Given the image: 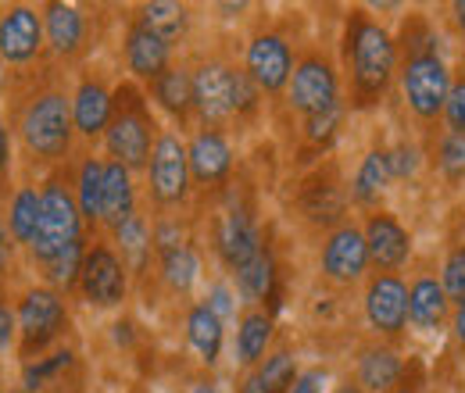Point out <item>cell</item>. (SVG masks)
Returning <instances> with one entry per match:
<instances>
[{
    "instance_id": "obj_21",
    "label": "cell",
    "mask_w": 465,
    "mask_h": 393,
    "mask_svg": "<svg viewBox=\"0 0 465 393\" xmlns=\"http://www.w3.org/2000/svg\"><path fill=\"white\" fill-rule=\"evenodd\" d=\"M405 365L391 347H365L358 358V387L365 393H394Z\"/></svg>"
},
{
    "instance_id": "obj_6",
    "label": "cell",
    "mask_w": 465,
    "mask_h": 393,
    "mask_svg": "<svg viewBox=\"0 0 465 393\" xmlns=\"http://www.w3.org/2000/svg\"><path fill=\"white\" fill-rule=\"evenodd\" d=\"M190 190V158L183 140L173 133H162L151 151V193L158 204H183Z\"/></svg>"
},
{
    "instance_id": "obj_52",
    "label": "cell",
    "mask_w": 465,
    "mask_h": 393,
    "mask_svg": "<svg viewBox=\"0 0 465 393\" xmlns=\"http://www.w3.org/2000/svg\"><path fill=\"white\" fill-rule=\"evenodd\" d=\"M193 393H219V390H215V387H197Z\"/></svg>"
},
{
    "instance_id": "obj_15",
    "label": "cell",
    "mask_w": 465,
    "mask_h": 393,
    "mask_svg": "<svg viewBox=\"0 0 465 393\" xmlns=\"http://www.w3.org/2000/svg\"><path fill=\"white\" fill-rule=\"evenodd\" d=\"M361 232H365V243H369V261H376L383 272H394V269H401L408 261L411 236H408V229L394 215H387V211L369 215V222H365Z\"/></svg>"
},
{
    "instance_id": "obj_46",
    "label": "cell",
    "mask_w": 465,
    "mask_h": 393,
    "mask_svg": "<svg viewBox=\"0 0 465 393\" xmlns=\"http://www.w3.org/2000/svg\"><path fill=\"white\" fill-rule=\"evenodd\" d=\"M11 333H15V315H11V311L0 304V350L11 343Z\"/></svg>"
},
{
    "instance_id": "obj_17",
    "label": "cell",
    "mask_w": 465,
    "mask_h": 393,
    "mask_svg": "<svg viewBox=\"0 0 465 393\" xmlns=\"http://www.w3.org/2000/svg\"><path fill=\"white\" fill-rule=\"evenodd\" d=\"M44 44V22L33 7H11L0 18V57L4 61H29Z\"/></svg>"
},
{
    "instance_id": "obj_40",
    "label": "cell",
    "mask_w": 465,
    "mask_h": 393,
    "mask_svg": "<svg viewBox=\"0 0 465 393\" xmlns=\"http://www.w3.org/2000/svg\"><path fill=\"white\" fill-rule=\"evenodd\" d=\"M258 108V86L247 72L232 68V112L236 114H251Z\"/></svg>"
},
{
    "instance_id": "obj_8",
    "label": "cell",
    "mask_w": 465,
    "mask_h": 393,
    "mask_svg": "<svg viewBox=\"0 0 465 393\" xmlns=\"http://www.w3.org/2000/svg\"><path fill=\"white\" fill-rule=\"evenodd\" d=\"M68 315H64V304H61L58 293L51 290H33L25 293L22 308H18V329H22V354L29 358L33 350L47 347L51 339L64 329Z\"/></svg>"
},
{
    "instance_id": "obj_29",
    "label": "cell",
    "mask_w": 465,
    "mask_h": 393,
    "mask_svg": "<svg viewBox=\"0 0 465 393\" xmlns=\"http://www.w3.org/2000/svg\"><path fill=\"white\" fill-rule=\"evenodd\" d=\"M301 208H304V215L312 219V222H341L344 219V193H341V186L337 182H322V179H315V182H308V190H304V197H301Z\"/></svg>"
},
{
    "instance_id": "obj_53",
    "label": "cell",
    "mask_w": 465,
    "mask_h": 393,
    "mask_svg": "<svg viewBox=\"0 0 465 393\" xmlns=\"http://www.w3.org/2000/svg\"><path fill=\"white\" fill-rule=\"evenodd\" d=\"M394 393H415V390H394Z\"/></svg>"
},
{
    "instance_id": "obj_12",
    "label": "cell",
    "mask_w": 465,
    "mask_h": 393,
    "mask_svg": "<svg viewBox=\"0 0 465 393\" xmlns=\"http://www.w3.org/2000/svg\"><path fill=\"white\" fill-rule=\"evenodd\" d=\"M247 75L254 79L258 90H269V93L291 86L293 57H291L287 40L276 36V33H262V36H254L251 47H247Z\"/></svg>"
},
{
    "instance_id": "obj_39",
    "label": "cell",
    "mask_w": 465,
    "mask_h": 393,
    "mask_svg": "<svg viewBox=\"0 0 465 393\" xmlns=\"http://www.w3.org/2000/svg\"><path fill=\"white\" fill-rule=\"evenodd\" d=\"M341 118H344V108H341V104H333V108H326V112L312 114V118H304V136H308L312 143H326V140H333V133H337Z\"/></svg>"
},
{
    "instance_id": "obj_27",
    "label": "cell",
    "mask_w": 465,
    "mask_h": 393,
    "mask_svg": "<svg viewBox=\"0 0 465 393\" xmlns=\"http://www.w3.org/2000/svg\"><path fill=\"white\" fill-rule=\"evenodd\" d=\"M151 90H154V101L169 114H175V118H186L190 108H193V75H186L183 68L162 72L151 83Z\"/></svg>"
},
{
    "instance_id": "obj_33",
    "label": "cell",
    "mask_w": 465,
    "mask_h": 393,
    "mask_svg": "<svg viewBox=\"0 0 465 393\" xmlns=\"http://www.w3.org/2000/svg\"><path fill=\"white\" fill-rule=\"evenodd\" d=\"M197 272H201V265H197V254H193L190 243L162 251V276H165V282L173 286L175 293H186L197 280Z\"/></svg>"
},
{
    "instance_id": "obj_22",
    "label": "cell",
    "mask_w": 465,
    "mask_h": 393,
    "mask_svg": "<svg viewBox=\"0 0 465 393\" xmlns=\"http://www.w3.org/2000/svg\"><path fill=\"white\" fill-rule=\"evenodd\" d=\"M44 25H47V40L58 54H75L86 36V22L72 4H47Z\"/></svg>"
},
{
    "instance_id": "obj_9",
    "label": "cell",
    "mask_w": 465,
    "mask_h": 393,
    "mask_svg": "<svg viewBox=\"0 0 465 393\" xmlns=\"http://www.w3.org/2000/svg\"><path fill=\"white\" fill-rule=\"evenodd\" d=\"M79 286H83V297L94 304V308H115L125 297V265L118 261V254L112 247L97 243L94 251H86V261H83V272H79Z\"/></svg>"
},
{
    "instance_id": "obj_26",
    "label": "cell",
    "mask_w": 465,
    "mask_h": 393,
    "mask_svg": "<svg viewBox=\"0 0 465 393\" xmlns=\"http://www.w3.org/2000/svg\"><path fill=\"white\" fill-rule=\"evenodd\" d=\"M297 379V361H293L291 350H280L272 358H265L262 368H254L243 383L240 393H287Z\"/></svg>"
},
{
    "instance_id": "obj_19",
    "label": "cell",
    "mask_w": 465,
    "mask_h": 393,
    "mask_svg": "<svg viewBox=\"0 0 465 393\" xmlns=\"http://www.w3.org/2000/svg\"><path fill=\"white\" fill-rule=\"evenodd\" d=\"M112 118H115V101H112V93H108L101 83H90V79H86V83L75 90V97H72V122H75V129H79L83 136H101V133H108Z\"/></svg>"
},
{
    "instance_id": "obj_24",
    "label": "cell",
    "mask_w": 465,
    "mask_h": 393,
    "mask_svg": "<svg viewBox=\"0 0 465 393\" xmlns=\"http://www.w3.org/2000/svg\"><path fill=\"white\" fill-rule=\"evenodd\" d=\"M133 215V179L129 169L108 162L104 165V197H101V222L122 225Z\"/></svg>"
},
{
    "instance_id": "obj_25",
    "label": "cell",
    "mask_w": 465,
    "mask_h": 393,
    "mask_svg": "<svg viewBox=\"0 0 465 393\" xmlns=\"http://www.w3.org/2000/svg\"><path fill=\"white\" fill-rule=\"evenodd\" d=\"M186 337H190V347L201 354V361H208V365L219 361V350H223V319L208 304H197L186 315Z\"/></svg>"
},
{
    "instance_id": "obj_23",
    "label": "cell",
    "mask_w": 465,
    "mask_h": 393,
    "mask_svg": "<svg viewBox=\"0 0 465 393\" xmlns=\"http://www.w3.org/2000/svg\"><path fill=\"white\" fill-rule=\"evenodd\" d=\"M391 179H394V175H391V165H387V151H369V154L361 158V165H358L354 182H351V197H354V204H361V208H376Z\"/></svg>"
},
{
    "instance_id": "obj_13",
    "label": "cell",
    "mask_w": 465,
    "mask_h": 393,
    "mask_svg": "<svg viewBox=\"0 0 465 393\" xmlns=\"http://www.w3.org/2000/svg\"><path fill=\"white\" fill-rule=\"evenodd\" d=\"M215 247L232 272H240L243 265H251L262 254V232L243 208H230L215 225Z\"/></svg>"
},
{
    "instance_id": "obj_50",
    "label": "cell",
    "mask_w": 465,
    "mask_h": 393,
    "mask_svg": "<svg viewBox=\"0 0 465 393\" xmlns=\"http://www.w3.org/2000/svg\"><path fill=\"white\" fill-rule=\"evenodd\" d=\"M451 11H455V25H459V29L465 33V0H459V4L451 7Z\"/></svg>"
},
{
    "instance_id": "obj_20",
    "label": "cell",
    "mask_w": 465,
    "mask_h": 393,
    "mask_svg": "<svg viewBox=\"0 0 465 393\" xmlns=\"http://www.w3.org/2000/svg\"><path fill=\"white\" fill-rule=\"evenodd\" d=\"M125 64L133 75L154 83L162 72H169V44L136 22L129 29V40H125Z\"/></svg>"
},
{
    "instance_id": "obj_11",
    "label": "cell",
    "mask_w": 465,
    "mask_h": 393,
    "mask_svg": "<svg viewBox=\"0 0 465 393\" xmlns=\"http://www.w3.org/2000/svg\"><path fill=\"white\" fill-rule=\"evenodd\" d=\"M369 269V243L358 225H337L322 247V276L333 282H358Z\"/></svg>"
},
{
    "instance_id": "obj_34",
    "label": "cell",
    "mask_w": 465,
    "mask_h": 393,
    "mask_svg": "<svg viewBox=\"0 0 465 393\" xmlns=\"http://www.w3.org/2000/svg\"><path fill=\"white\" fill-rule=\"evenodd\" d=\"M7 225H11V236L18 243H33L36 225H40V193L36 190H18L15 193L11 211H7Z\"/></svg>"
},
{
    "instance_id": "obj_42",
    "label": "cell",
    "mask_w": 465,
    "mask_h": 393,
    "mask_svg": "<svg viewBox=\"0 0 465 393\" xmlns=\"http://www.w3.org/2000/svg\"><path fill=\"white\" fill-rule=\"evenodd\" d=\"M68 361H72V354H68V350H58L54 358H47V361H40V365H29V368H25V390L44 387V379H51L54 372L68 368Z\"/></svg>"
},
{
    "instance_id": "obj_7",
    "label": "cell",
    "mask_w": 465,
    "mask_h": 393,
    "mask_svg": "<svg viewBox=\"0 0 465 393\" xmlns=\"http://www.w3.org/2000/svg\"><path fill=\"white\" fill-rule=\"evenodd\" d=\"M104 136H108V151L115 154L118 165H125V169H140V165H147L154 125H151V118H147V112H143L140 101L122 104Z\"/></svg>"
},
{
    "instance_id": "obj_37",
    "label": "cell",
    "mask_w": 465,
    "mask_h": 393,
    "mask_svg": "<svg viewBox=\"0 0 465 393\" xmlns=\"http://www.w3.org/2000/svg\"><path fill=\"white\" fill-rule=\"evenodd\" d=\"M83 261H86V251H83V240H75L72 247H64L54 261H47V276L54 282H79V272H83Z\"/></svg>"
},
{
    "instance_id": "obj_44",
    "label": "cell",
    "mask_w": 465,
    "mask_h": 393,
    "mask_svg": "<svg viewBox=\"0 0 465 393\" xmlns=\"http://www.w3.org/2000/svg\"><path fill=\"white\" fill-rule=\"evenodd\" d=\"M326 383H330L326 368H308V372H297V379L287 393H326Z\"/></svg>"
},
{
    "instance_id": "obj_43",
    "label": "cell",
    "mask_w": 465,
    "mask_h": 393,
    "mask_svg": "<svg viewBox=\"0 0 465 393\" xmlns=\"http://www.w3.org/2000/svg\"><path fill=\"white\" fill-rule=\"evenodd\" d=\"M387 165H391V175L394 179H408L419 172V151L411 143H398L387 151Z\"/></svg>"
},
{
    "instance_id": "obj_51",
    "label": "cell",
    "mask_w": 465,
    "mask_h": 393,
    "mask_svg": "<svg viewBox=\"0 0 465 393\" xmlns=\"http://www.w3.org/2000/svg\"><path fill=\"white\" fill-rule=\"evenodd\" d=\"M333 393H365V390H361L358 383H344V387H337Z\"/></svg>"
},
{
    "instance_id": "obj_2",
    "label": "cell",
    "mask_w": 465,
    "mask_h": 393,
    "mask_svg": "<svg viewBox=\"0 0 465 393\" xmlns=\"http://www.w3.org/2000/svg\"><path fill=\"white\" fill-rule=\"evenodd\" d=\"M79 201L61 182H47V190L40 193V225L29 243L33 258L47 265L64 247H72L79 240Z\"/></svg>"
},
{
    "instance_id": "obj_35",
    "label": "cell",
    "mask_w": 465,
    "mask_h": 393,
    "mask_svg": "<svg viewBox=\"0 0 465 393\" xmlns=\"http://www.w3.org/2000/svg\"><path fill=\"white\" fill-rule=\"evenodd\" d=\"M115 236L118 243H122V254L129 258V265L133 269H143V261L151 254V232H147L143 219L140 215H129L122 225H115Z\"/></svg>"
},
{
    "instance_id": "obj_38",
    "label": "cell",
    "mask_w": 465,
    "mask_h": 393,
    "mask_svg": "<svg viewBox=\"0 0 465 393\" xmlns=\"http://www.w3.org/2000/svg\"><path fill=\"white\" fill-rule=\"evenodd\" d=\"M440 286L451 300H465V243L455 247L448 258H444V272H440Z\"/></svg>"
},
{
    "instance_id": "obj_4",
    "label": "cell",
    "mask_w": 465,
    "mask_h": 393,
    "mask_svg": "<svg viewBox=\"0 0 465 393\" xmlns=\"http://www.w3.org/2000/svg\"><path fill=\"white\" fill-rule=\"evenodd\" d=\"M401 90H405L408 108L419 118H437L448 104L451 93V72L440 54H419L408 57L401 68Z\"/></svg>"
},
{
    "instance_id": "obj_28",
    "label": "cell",
    "mask_w": 465,
    "mask_h": 393,
    "mask_svg": "<svg viewBox=\"0 0 465 393\" xmlns=\"http://www.w3.org/2000/svg\"><path fill=\"white\" fill-rule=\"evenodd\" d=\"M236 290L247 304H258V300H269L276 293V261L269 251H262L251 265H243L236 272Z\"/></svg>"
},
{
    "instance_id": "obj_14",
    "label": "cell",
    "mask_w": 465,
    "mask_h": 393,
    "mask_svg": "<svg viewBox=\"0 0 465 393\" xmlns=\"http://www.w3.org/2000/svg\"><path fill=\"white\" fill-rule=\"evenodd\" d=\"M193 108L204 122H223L232 112V68L223 61H208L193 72Z\"/></svg>"
},
{
    "instance_id": "obj_10",
    "label": "cell",
    "mask_w": 465,
    "mask_h": 393,
    "mask_svg": "<svg viewBox=\"0 0 465 393\" xmlns=\"http://www.w3.org/2000/svg\"><path fill=\"white\" fill-rule=\"evenodd\" d=\"M365 319L376 333L398 337L408 326V286L394 272H380L365 290Z\"/></svg>"
},
{
    "instance_id": "obj_5",
    "label": "cell",
    "mask_w": 465,
    "mask_h": 393,
    "mask_svg": "<svg viewBox=\"0 0 465 393\" xmlns=\"http://www.w3.org/2000/svg\"><path fill=\"white\" fill-rule=\"evenodd\" d=\"M333 104H341V83H337L333 64L319 54L304 57L291 75V108L312 118Z\"/></svg>"
},
{
    "instance_id": "obj_16",
    "label": "cell",
    "mask_w": 465,
    "mask_h": 393,
    "mask_svg": "<svg viewBox=\"0 0 465 393\" xmlns=\"http://www.w3.org/2000/svg\"><path fill=\"white\" fill-rule=\"evenodd\" d=\"M186 158H190V179H197L201 186L223 182L232 169V151L219 129H201L186 147Z\"/></svg>"
},
{
    "instance_id": "obj_3",
    "label": "cell",
    "mask_w": 465,
    "mask_h": 393,
    "mask_svg": "<svg viewBox=\"0 0 465 393\" xmlns=\"http://www.w3.org/2000/svg\"><path fill=\"white\" fill-rule=\"evenodd\" d=\"M72 104L61 93H44L22 114V140L40 158H64L72 143Z\"/></svg>"
},
{
    "instance_id": "obj_45",
    "label": "cell",
    "mask_w": 465,
    "mask_h": 393,
    "mask_svg": "<svg viewBox=\"0 0 465 393\" xmlns=\"http://www.w3.org/2000/svg\"><path fill=\"white\" fill-rule=\"evenodd\" d=\"M208 308H212L219 319H223V315H230V311H232V293L226 290V286H215V290H212V297H208Z\"/></svg>"
},
{
    "instance_id": "obj_48",
    "label": "cell",
    "mask_w": 465,
    "mask_h": 393,
    "mask_svg": "<svg viewBox=\"0 0 465 393\" xmlns=\"http://www.w3.org/2000/svg\"><path fill=\"white\" fill-rule=\"evenodd\" d=\"M7 158H11V136H7V129L0 122V175L7 172Z\"/></svg>"
},
{
    "instance_id": "obj_41",
    "label": "cell",
    "mask_w": 465,
    "mask_h": 393,
    "mask_svg": "<svg viewBox=\"0 0 465 393\" xmlns=\"http://www.w3.org/2000/svg\"><path fill=\"white\" fill-rule=\"evenodd\" d=\"M444 122H448L451 136H465V79L451 83V93H448V104H444Z\"/></svg>"
},
{
    "instance_id": "obj_30",
    "label": "cell",
    "mask_w": 465,
    "mask_h": 393,
    "mask_svg": "<svg viewBox=\"0 0 465 393\" xmlns=\"http://www.w3.org/2000/svg\"><path fill=\"white\" fill-rule=\"evenodd\" d=\"M269 339H272V315H265V311L243 315V322L236 329V358H240V365L262 361Z\"/></svg>"
},
{
    "instance_id": "obj_1",
    "label": "cell",
    "mask_w": 465,
    "mask_h": 393,
    "mask_svg": "<svg viewBox=\"0 0 465 393\" xmlns=\"http://www.w3.org/2000/svg\"><path fill=\"white\" fill-rule=\"evenodd\" d=\"M348 61H351V83H354V101L361 108L376 104L394 75L398 64V47L391 33L365 15H351L348 22Z\"/></svg>"
},
{
    "instance_id": "obj_36",
    "label": "cell",
    "mask_w": 465,
    "mask_h": 393,
    "mask_svg": "<svg viewBox=\"0 0 465 393\" xmlns=\"http://www.w3.org/2000/svg\"><path fill=\"white\" fill-rule=\"evenodd\" d=\"M437 165L444 172L448 182H465V136H444L440 147H437Z\"/></svg>"
},
{
    "instance_id": "obj_32",
    "label": "cell",
    "mask_w": 465,
    "mask_h": 393,
    "mask_svg": "<svg viewBox=\"0 0 465 393\" xmlns=\"http://www.w3.org/2000/svg\"><path fill=\"white\" fill-rule=\"evenodd\" d=\"M101 197H104V165L86 158L79 169V215L86 222H101Z\"/></svg>"
},
{
    "instance_id": "obj_31",
    "label": "cell",
    "mask_w": 465,
    "mask_h": 393,
    "mask_svg": "<svg viewBox=\"0 0 465 393\" xmlns=\"http://www.w3.org/2000/svg\"><path fill=\"white\" fill-rule=\"evenodd\" d=\"M140 25L151 29L154 36H162L165 44H175L186 25H190V15L183 4H169V0H158V4H147L143 15H140Z\"/></svg>"
},
{
    "instance_id": "obj_18",
    "label": "cell",
    "mask_w": 465,
    "mask_h": 393,
    "mask_svg": "<svg viewBox=\"0 0 465 393\" xmlns=\"http://www.w3.org/2000/svg\"><path fill=\"white\" fill-rule=\"evenodd\" d=\"M451 315V297L433 276H419L408 286V322L415 329H440Z\"/></svg>"
},
{
    "instance_id": "obj_49",
    "label": "cell",
    "mask_w": 465,
    "mask_h": 393,
    "mask_svg": "<svg viewBox=\"0 0 465 393\" xmlns=\"http://www.w3.org/2000/svg\"><path fill=\"white\" fill-rule=\"evenodd\" d=\"M7 261H11V243H7V225L0 222V272Z\"/></svg>"
},
{
    "instance_id": "obj_47",
    "label": "cell",
    "mask_w": 465,
    "mask_h": 393,
    "mask_svg": "<svg viewBox=\"0 0 465 393\" xmlns=\"http://www.w3.org/2000/svg\"><path fill=\"white\" fill-rule=\"evenodd\" d=\"M451 329H455V339L465 347V300H459L451 311Z\"/></svg>"
}]
</instances>
